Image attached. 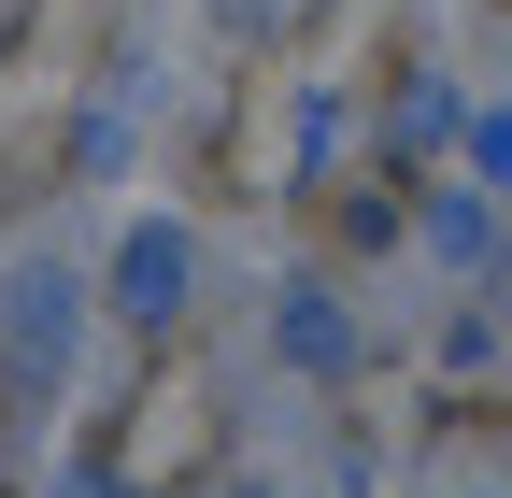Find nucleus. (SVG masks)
<instances>
[{
	"mask_svg": "<svg viewBox=\"0 0 512 498\" xmlns=\"http://www.w3.org/2000/svg\"><path fill=\"white\" fill-rule=\"evenodd\" d=\"M114 285H128V314H171V285H185V242H171V228H143Z\"/></svg>",
	"mask_w": 512,
	"mask_h": 498,
	"instance_id": "1",
	"label": "nucleus"
}]
</instances>
